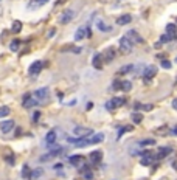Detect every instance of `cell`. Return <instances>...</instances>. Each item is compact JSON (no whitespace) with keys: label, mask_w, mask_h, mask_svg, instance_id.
<instances>
[{"label":"cell","mask_w":177,"mask_h":180,"mask_svg":"<svg viewBox=\"0 0 177 180\" xmlns=\"http://www.w3.org/2000/svg\"><path fill=\"white\" fill-rule=\"evenodd\" d=\"M132 47H134V42L130 40L127 36H123V38L120 39V51L123 53V55H130Z\"/></svg>","instance_id":"obj_1"},{"label":"cell","mask_w":177,"mask_h":180,"mask_svg":"<svg viewBox=\"0 0 177 180\" xmlns=\"http://www.w3.org/2000/svg\"><path fill=\"white\" fill-rule=\"evenodd\" d=\"M124 104V100L123 98H112V100L106 104V107L109 110H114V109H118V107H121Z\"/></svg>","instance_id":"obj_7"},{"label":"cell","mask_w":177,"mask_h":180,"mask_svg":"<svg viewBox=\"0 0 177 180\" xmlns=\"http://www.w3.org/2000/svg\"><path fill=\"white\" fill-rule=\"evenodd\" d=\"M132 121H134V124H140L143 121V115H140V113H132Z\"/></svg>","instance_id":"obj_33"},{"label":"cell","mask_w":177,"mask_h":180,"mask_svg":"<svg viewBox=\"0 0 177 180\" xmlns=\"http://www.w3.org/2000/svg\"><path fill=\"white\" fill-rule=\"evenodd\" d=\"M162 67H163V68H166V70H169V68H171L172 65H171V62H169V61L163 59V61H162Z\"/></svg>","instance_id":"obj_38"},{"label":"cell","mask_w":177,"mask_h":180,"mask_svg":"<svg viewBox=\"0 0 177 180\" xmlns=\"http://www.w3.org/2000/svg\"><path fill=\"white\" fill-rule=\"evenodd\" d=\"M62 148L59 146V148H54L51 152H48V154H45V155H42L41 157V161H48V160H51V158H54V157H58V155H61L62 154Z\"/></svg>","instance_id":"obj_6"},{"label":"cell","mask_w":177,"mask_h":180,"mask_svg":"<svg viewBox=\"0 0 177 180\" xmlns=\"http://www.w3.org/2000/svg\"><path fill=\"white\" fill-rule=\"evenodd\" d=\"M90 160H92V163H99V161L102 160V151H93L92 154H90Z\"/></svg>","instance_id":"obj_18"},{"label":"cell","mask_w":177,"mask_h":180,"mask_svg":"<svg viewBox=\"0 0 177 180\" xmlns=\"http://www.w3.org/2000/svg\"><path fill=\"white\" fill-rule=\"evenodd\" d=\"M37 104H41V101L37 100V98H34V96L26 95V96L23 98V107H26V109H30V107H34V106H37Z\"/></svg>","instance_id":"obj_8"},{"label":"cell","mask_w":177,"mask_h":180,"mask_svg":"<svg viewBox=\"0 0 177 180\" xmlns=\"http://www.w3.org/2000/svg\"><path fill=\"white\" fill-rule=\"evenodd\" d=\"M166 34H169L171 38H172V40L177 39V26L174 23H168L166 25Z\"/></svg>","instance_id":"obj_17"},{"label":"cell","mask_w":177,"mask_h":180,"mask_svg":"<svg viewBox=\"0 0 177 180\" xmlns=\"http://www.w3.org/2000/svg\"><path fill=\"white\" fill-rule=\"evenodd\" d=\"M172 107H174V109H175V110H177V98H175V100H174V101H172Z\"/></svg>","instance_id":"obj_40"},{"label":"cell","mask_w":177,"mask_h":180,"mask_svg":"<svg viewBox=\"0 0 177 180\" xmlns=\"http://www.w3.org/2000/svg\"><path fill=\"white\" fill-rule=\"evenodd\" d=\"M39 116H41V112H34V113H33V121L36 123L37 120H39Z\"/></svg>","instance_id":"obj_39"},{"label":"cell","mask_w":177,"mask_h":180,"mask_svg":"<svg viewBox=\"0 0 177 180\" xmlns=\"http://www.w3.org/2000/svg\"><path fill=\"white\" fill-rule=\"evenodd\" d=\"M95 25H96V28H98L99 31H102V33H109V31L112 30V28H110V25H107L102 19H99V17L95 20Z\"/></svg>","instance_id":"obj_11"},{"label":"cell","mask_w":177,"mask_h":180,"mask_svg":"<svg viewBox=\"0 0 177 180\" xmlns=\"http://www.w3.org/2000/svg\"><path fill=\"white\" fill-rule=\"evenodd\" d=\"M157 75V67L155 65H146L143 70V78L145 81H151L154 76Z\"/></svg>","instance_id":"obj_4"},{"label":"cell","mask_w":177,"mask_h":180,"mask_svg":"<svg viewBox=\"0 0 177 180\" xmlns=\"http://www.w3.org/2000/svg\"><path fill=\"white\" fill-rule=\"evenodd\" d=\"M65 2V0H58V2H56V5H62Z\"/></svg>","instance_id":"obj_41"},{"label":"cell","mask_w":177,"mask_h":180,"mask_svg":"<svg viewBox=\"0 0 177 180\" xmlns=\"http://www.w3.org/2000/svg\"><path fill=\"white\" fill-rule=\"evenodd\" d=\"M56 140H58V134H56V130H50L48 134L45 135V145H47V146L54 145Z\"/></svg>","instance_id":"obj_10"},{"label":"cell","mask_w":177,"mask_h":180,"mask_svg":"<svg viewBox=\"0 0 177 180\" xmlns=\"http://www.w3.org/2000/svg\"><path fill=\"white\" fill-rule=\"evenodd\" d=\"M169 40H172V38L169 34H163L162 38H160V44H166V42H169Z\"/></svg>","instance_id":"obj_36"},{"label":"cell","mask_w":177,"mask_h":180,"mask_svg":"<svg viewBox=\"0 0 177 180\" xmlns=\"http://www.w3.org/2000/svg\"><path fill=\"white\" fill-rule=\"evenodd\" d=\"M93 67L101 70L102 68V55L101 53H96L95 56H93Z\"/></svg>","instance_id":"obj_19"},{"label":"cell","mask_w":177,"mask_h":180,"mask_svg":"<svg viewBox=\"0 0 177 180\" xmlns=\"http://www.w3.org/2000/svg\"><path fill=\"white\" fill-rule=\"evenodd\" d=\"M155 155L152 154V152H149V154H146V155H143L142 157V165L143 166H149V165H152L154 161H155Z\"/></svg>","instance_id":"obj_14"},{"label":"cell","mask_w":177,"mask_h":180,"mask_svg":"<svg viewBox=\"0 0 177 180\" xmlns=\"http://www.w3.org/2000/svg\"><path fill=\"white\" fill-rule=\"evenodd\" d=\"M175 61H177V59H175Z\"/></svg>","instance_id":"obj_43"},{"label":"cell","mask_w":177,"mask_h":180,"mask_svg":"<svg viewBox=\"0 0 177 180\" xmlns=\"http://www.w3.org/2000/svg\"><path fill=\"white\" fill-rule=\"evenodd\" d=\"M9 107H6V106H3V107H0V118H5V116H8L9 115Z\"/></svg>","instance_id":"obj_34"},{"label":"cell","mask_w":177,"mask_h":180,"mask_svg":"<svg viewBox=\"0 0 177 180\" xmlns=\"http://www.w3.org/2000/svg\"><path fill=\"white\" fill-rule=\"evenodd\" d=\"M172 134H174V135H177V128H174V129H172Z\"/></svg>","instance_id":"obj_42"},{"label":"cell","mask_w":177,"mask_h":180,"mask_svg":"<svg viewBox=\"0 0 177 180\" xmlns=\"http://www.w3.org/2000/svg\"><path fill=\"white\" fill-rule=\"evenodd\" d=\"M14 128V121L13 120H8V121H3L2 124H0V130H2L3 134H8V132H11Z\"/></svg>","instance_id":"obj_15"},{"label":"cell","mask_w":177,"mask_h":180,"mask_svg":"<svg viewBox=\"0 0 177 180\" xmlns=\"http://www.w3.org/2000/svg\"><path fill=\"white\" fill-rule=\"evenodd\" d=\"M69 160H70V163H72L73 166H79V165L84 163V157H82V155H72Z\"/></svg>","instance_id":"obj_20"},{"label":"cell","mask_w":177,"mask_h":180,"mask_svg":"<svg viewBox=\"0 0 177 180\" xmlns=\"http://www.w3.org/2000/svg\"><path fill=\"white\" fill-rule=\"evenodd\" d=\"M82 178H86V180H92L93 178V172H92V171H84V172H82Z\"/></svg>","instance_id":"obj_35"},{"label":"cell","mask_w":177,"mask_h":180,"mask_svg":"<svg viewBox=\"0 0 177 180\" xmlns=\"http://www.w3.org/2000/svg\"><path fill=\"white\" fill-rule=\"evenodd\" d=\"M86 38H90V30L89 26H79L75 33V40H84Z\"/></svg>","instance_id":"obj_2"},{"label":"cell","mask_w":177,"mask_h":180,"mask_svg":"<svg viewBox=\"0 0 177 180\" xmlns=\"http://www.w3.org/2000/svg\"><path fill=\"white\" fill-rule=\"evenodd\" d=\"M22 30V22L20 20H14L13 22V33H19Z\"/></svg>","instance_id":"obj_32"},{"label":"cell","mask_w":177,"mask_h":180,"mask_svg":"<svg viewBox=\"0 0 177 180\" xmlns=\"http://www.w3.org/2000/svg\"><path fill=\"white\" fill-rule=\"evenodd\" d=\"M130 88H132V82H130V81H121V90L129 92Z\"/></svg>","instance_id":"obj_29"},{"label":"cell","mask_w":177,"mask_h":180,"mask_svg":"<svg viewBox=\"0 0 177 180\" xmlns=\"http://www.w3.org/2000/svg\"><path fill=\"white\" fill-rule=\"evenodd\" d=\"M48 95H50L48 88H47V87H42V88H37L33 96L37 98L39 101H47V100H48ZM41 104H42V103H41Z\"/></svg>","instance_id":"obj_5"},{"label":"cell","mask_w":177,"mask_h":180,"mask_svg":"<svg viewBox=\"0 0 177 180\" xmlns=\"http://www.w3.org/2000/svg\"><path fill=\"white\" fill-rule=\"evenodd\" d=\"M44 3H47V0H31V2H30V5H28V8H30V10H33V8L42 6Z\"/></svg>","instance_id":"obj_26"},{"label":"cell","mask_w":177,"mask_h":180,"mask_svg":"<svg viewBox=\"0 0 177 180\" xmlns=\"http://www.w3.org/2000/svg\"><path fill=\"white\" fill-rule=\"evenodd\" d=\"M42 67H44L42 62L41 61H36V62H33V64L30 65V70H28V71H30V75H39Z\"/></svg>","instance_id":"obj_13"},{"label":"cell","mask_w":177,"mask_h":180,"mask_svg":"<svg viewBox=\"0 0 177 180\" xmlns=\"http://www.w3.org/2000/svg\"><path fill=\"white\" fill-rule=\"evenodd\" d=\"M102 58H104V61H112L115 58V50L112 48V47H109L106 51H104V55H102Z\"/></svg>","instance_id":"obj_22"},{"label":"cell","mask_w":177,"mask_h":180,"mask_svg":"<svg viewBox=\"0 0 177 180\" xmlns=\"http://www.w3.org/2000/svg\"><path fill=\"white\" fill-rule=\"evenodd\" d=\"M127 38L130 39V40H132V42H135V44H143V38H142V36H140L135 30H130V31H127Z\"/></svg>","instance_id":"obj_12"},{"label":"cell","mask_w":177,"mask_h":180,"mask_svg":"<svg viewBox=\"0 0 177 180\" xmlns=\"http://www.w3.org/2000/svg\"><path fill=\"white\" fill-rule=\"evenodd\" d=\"M134 68H135V65H134V64H127V65L121 67V68L118 70V75H126V73H130V71H134Z\"/></svg>","instance_id":"obj_23"},{"label":"cell","mask_w":177,"mask_h":180,"mask_svg":"<svg viewBox=\"0 0 177 180\" xmlns=\"http://www.w3.org/2000/svg\"><path fill=\"white\" fill-rule=\"evenodd\" d=\"M73 17H75V11H73V10H65V11L59 16V23L67 25L69 22L73 20Z\"/></svg>","instance_id":"obj_3"},{"label":"cell","mask_w":177,"mask_h":180,"mask_svg":"<svg viewBox=\"0 0 177 180\" xmlns=\"http://www.w3.org/2000/svg\"><path fill=\"white\" fill-rule=\"evenodd\" d=\"M130 20H132V17H130L129 14H123L121 17L117 19V23L118 25H127V23H130Z\"/></svg>","instance_id":"obj_21"},{"label":"cell","mask_w":177,"mask_h":180,"mask_svg":"<svg viewBox=\"0 0 177 180\" xmlns=\"http://www.w3.org/2000/svg\"><path fill=\"white\" fill-rule=\"evenodd\" d=\"M135 109H142V110H152V104H140V103H137L135 104Z\"/></svg>","instance_id":"obj_31"},{"label":"cell","mask_w":177,"mask_h":180,"mask_svg":"<svg viewBox=\"0 0 177 180\" xmlns=\"http://www.w3.org/2000/svg\"><path fill=\"white\" fill-rule=\"evenodd\" d=\"M19 47H20V40H19V39H14L11 44H9V50H11V51H17Z\"/></svg>","instance_id":"obj_28"},{"label":"cell","mask_w":177,"mask_h":180,"mask_svg":"<svg viewBox=\"0 0 177 180\" xmlns=\"http://www.w3.org/2000/svg\"><path fill=\"white\" fill-rule=\"evenodd\" d=\"M172 152V149L169 148V146H162V148H158V151H157V158H163V157H166V155H169Z\"/></svg>","instance_id":"obj_16"},{"label":"cell","mask_w":177,"mask_h":180,"mask_svg":"<svg viewBox=\"0 0 177 180\" xmlns=\"http://www.w3.org/2000/svg\"><path fill=\"white\" fill-rule=\"evenodd\" d=\"M73 134L76 135V137H87V135L92 134V129L90 128H81V126H78V128L73 129Z\"/></svg>","instance_id":"obj_9"},{"label":"cell","mask_w":177,"mask_h":180,"mask_svg":"<svg viewBox=\"0 0 177 180\" xmlns=\"http://www.w3.org/2000/svg\"><path fill=\"white\" fill-rule=\"evenodd\" d=\"M134 128H132V126H124V128L123 129H120V132H118V138L121 137V135H123L124 132H127V130H132Z\"/></svg>","instance_id":"obj_37"},{"label":"cell","mask_w":177,"mask_h":180,"mask_svg":"<svg viewBox=\"0 0 177 180\" xmlns=\"http://www.w3.org/2000/svg\"><path fill=\"white\" fill-rule=\"evenodd\" d=\"M140 146H154L155 145V140H152V138H145V140H142L138 143Z\"/></svg>","instance_id":"obj_27"},{"label":"cell","mask_w":177,"mask_h":180,"mask_svg":"<svg viewBox=\"0 0 177 180\" xmlns=\"http://www.w3.org/2000/svg\"><path fill=\"white\" fill-rule=\"evenodd\" d=\"M42 174H44V171H42L41 168H37V169H34L33 172H31V180H37V178H39V177H41Z\"/></svg>","instance_id":"obj_30"},{"label":"cell","mask_w":177,"mask_h":180,"mask_svg":"<svg viewBox=\"0 0 177 180\" xmlns=\"http://www.w3.org/2000/svg\"><path fill=\"white\" fill-rule=\"evenodd\" d=\"M31 172H33V171L30 169V166H28V165H23V168H22V177L23 178H31Z\"/></svg>","instance_id":"obj_25"},{"label":"cell","mask_w":177,"mask_h":180,"mask_svg":"<svg viewBox=\"0 0 177 180\" xmlns=\"http://www.w3.org/2000/svg\"><path fill=\"white\" fill-rule=\"evenodd\" d=\"M102 140H104V135L102 134H95L90 137V145H98V143H101Z\"/></svg>","instance_id":"obj_24"}]
</instances>
